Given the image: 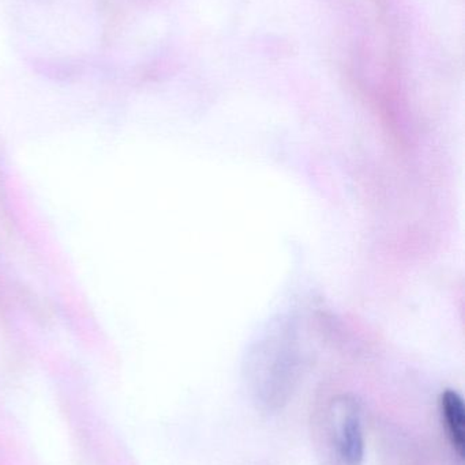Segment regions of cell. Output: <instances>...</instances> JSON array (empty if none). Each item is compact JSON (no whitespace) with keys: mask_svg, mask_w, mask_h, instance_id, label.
<instances>
[{"mask_svg":"<svg viewBox=\"0 0 465 465\" xmlns=\"http://www.w3.org/2000/svg\"><path fill=\"white\" fill-rule=\"evenodd\" d=\"M442 420L447 429L450 444L461 459L465 448V407L464 401L455 391H447L441 396Z\"/></svg>","mask_w":465,"mask_h":465,"instance_id":"7a4b0ae2","label":"cell"},{"mask_svg":"<svg viewBox=\"0 0 465 465\" xmlns=\"http://www.w3.org/2000/svg\"><path fill=\"white\" fill-rule=\"evenodd\" d=\"M340 407L335 428L339 455L346 465H359L365 456L359 410L354 401H343Z\"/></svg>","mask_w":465,"mask_h":465,"instance_id":"6da1fadb","label":"cell"}]
</instances>
